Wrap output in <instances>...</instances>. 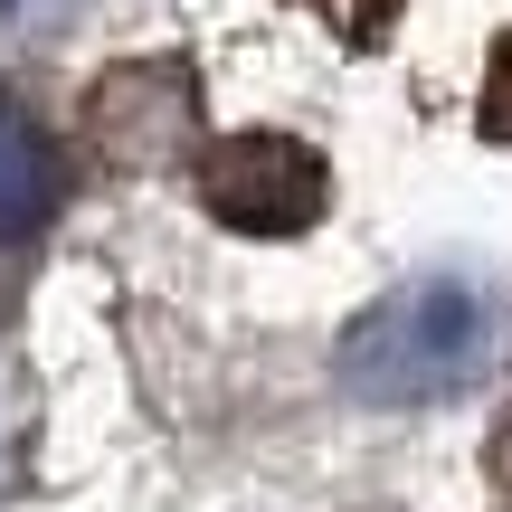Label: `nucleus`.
<instances>
[{
    "label": "nucleus",
    "mask_w": 512,
    "mask_h": 512,
    "mask_svg": "<svg viewBox=\"0 0 512 512\" xmlns=\"http://www.w3.org/2000/svg\"><path fill=\"white\" fill-rule=\"evenodd\" d=\"M503 351V304L475 275H408L342 332V389L361 408H437Z\"/></svg>",
    "instance_id": "nucleus-1"
},
{
    "label": "nucleus",
    "mask_w": 512,
    "mask_h": 512,
    "mask_svg": "<svg viewBox=\"0 0 512 512\" xmlns=\"http://www.w3.org/2000/svg\"><path fill=\"white\" fill-rule=\"evenodd\" d=\"M200 200L238 238H294L323 219V152H304L294 133H228L200 162Z\"/></svg>",
    "instance_id": "nucleus-2"
},
{
    "label": "nucleus",
    "mask_w": 512,
    "mask_h": 512,
    "mask_svg": "<svg viewBox=\"0 0 512 512\" xmlns=\"http://www.w3.org/2000/svg\"><path fill=\"white\" fill-rule=\"evenodd\" d=\"M67 200V162H57L48 124L19 95H0V238H38Z\"/></svg>",
    "instance_id": "nucleus-3"
},
{
    "label": "nucleus",
    "mask_w": 512,
    "mask_h": 512,
    "mask_svg": "<svg viewBox=\"0 0 512 512\" xmlns=\"http://www.w3.org/2000/svg\"><path fill=\"white\" fill-rule=\"evenodd\" d=\"M76 0H0V38H48Z\"/></svg>",
    "instance_id": "nucleus-4"
}]
</instances>
